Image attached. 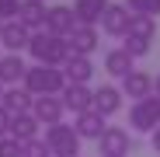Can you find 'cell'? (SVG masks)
Masks as SVG:
<instances>
[{
    "mask_svg": "<svg viewBox=\"0 0 160 157\" xmlns=\"http://www.w3.org/2000/svg\"><path fill=\"white\" fill-rule=\"evenodd\" d=\"M125 7L132 14H146V18H157L160 14V0H125Z\"/></svg>",
    "mask_w": 160,
    "mask_h": 157,
    "instance_id": "obj_23",
    "label": "cell"
},
{
    "mask_svg": "<svg viewBox=\"0 0 160 157\" xmlns=\"http://www.w3.org/2000/svg\"><path fill=\"white\" fill-rule=\"evenodd\" d=\"M122 49L129 52L132 60H143L146 52H150V42H139V39H132V35H125V42H122Z\"/></svg>",
    "mask_w": 160,
    "mask_h": 157,
    "instance_id": "obj_24",
    "label": "cell"
},
{
    "mask_svg": "<svg viewBox=\"0 0 160 157\" xmlns=\"http://www.w3.org/2000/svg\"><path fill=\"white\" fill-rule=\"evenodd\" d=\"M21 0H0V21H18Z\"/></svg>",
    "mask_w": 160,
    "mask_h": 157,
    "instance_id": "obj_27",
    "label": "cell"
},
{
    "mask_svg": "<svg viewBox=\"0 0 160 157\" xmlns=\"http://www.w3.org/2000/svg\"><path fill=\"white\" fill-rule=\"evenodd\" d=\"M32 105H35V98L18 84V87H7V91H4V101H0V108H7L11 115H21V112H32Z\"/></svg>",
    "mask_w": 160,
    "mask_h": 157,
    "instance_id": "obj_21",
    "label": "cell"
},
{
    "mask_svg": "<svg viewBox=\"0 0 160 157\" xmlns=\"http://www.w3.org/2000/svg\"><path fill=\"white\" fill-rule=\"evenodd\" d=\"M98 154H101V157H129V154H132V136H129V129L108 126V129L101 133V140H98Z\"/></svg>",
    "mask_w": 160,
    "mask_h": 157,
    "instance_id": "obj_5",
    "label": "cell"
},
{
    "mask_svg": "<svg viewBox=\"0 0 160 157\" xmlns=\"http://www.w3.org/2000/svg\"><path fill=\"white\" fill-rule=\"evenodd\" d=\"M129 35H132V39H139V42H153V35H157V18H146V14H132Z\"/></svg>",
    "mask_w": 160,
    "mask_h": 157,
    "instance_id": "obj_22",
    "label": "cell"
},
{
    "mask_svg": "<svg viewBox=\"0 0 160 157\" xmlns=\"http://www.w3.org/2000/svg\"><path fill=\"white\" fill-rule=\"evenodd\" d=\"M66 42H70V52H73V56H87V60H91V52L101 45V35H98L94 24H77Z\"/></svg>",
    "mask_w": 160,
    "mask_h": 157,
    "instance_id": "obj_8",
    "label": "cell"
},
{
    "mask_svg": "<svg viewBox=\"0 0 160 157\" xmlns=\"http://www.w3.org/2000/svg\"><path fill=\"white\" fill-rule=\"evenodd\" d=\"M4 91H7V87H4V84H0V101H4Z\"/></svg>",
    "mask_w": 160,
    "mask_h": 157,
    "instance_id": "obj_31",
    "label": "cell"
},
{
    "mask_svg": "<svg viewBox=\"0 0 160 157\" xmlns=\"http://www.w3.org/2000/svg\"><path fill=\"white\" fill-rule=\"evenodd\" d=\"M42 4H45V0H42Z\"/></svg>",
    "mask_w": 160,
    "mask_h": 157,
    "instance_id": "obj_33",
    "label": "cell"
},
{
    "mask_svg": "<svg viewBox=\"0 0 160 157\" xmlns=\"http://www.w3.org/2000/svg\"><path fill=\"white\" fill-rule=\"evenodd\" d=\"M45 14H49V7L42 4V0H21V7H18V21H21L32 35L45 28Z\"/></svg>",
    "mask_w": 160,
    "mask_h": 157,
    "instance_id": "obj_12",
    "label": "cell"
},
{
    "mask_svg": "<svg viewBox=\"0 0 160 157\" xmlns=\"http://www.w3.org/2000/svg\"><path fill=\"white\" fill-rule=\"evenodd\" d=\"M28 42H32V32L24 28L21 21H4V32H0V45H4L7 52L21 56V49H28Z\"/></svg>",
    "mask_w": 160,
    "mask_h": 157,
    "instance_id": "obj_11",
    "label": "cell"
},
{
    "mask_svg": "<svg viewBox=\"0 0 160 157\" xmlns=\"http://www.w3.org/2000/svg\"><path fill=\"white\" fill-rule=\"evenodd\" d=\"M73 28H77V14H73V7H66V4H52L49 14H45V32H49V35H59V39H70Z\"/></svg>",
    "mask_w": 160,
    "mask_h": 157,
    "instance_id": "obj_7",
    "label": "cell"
},
{
    "mask_svg": "<svg viewBox=\"0 0 160 157\" xmlns=\"http://www.w3.org/2000/svg\"><path fill=\"white\" fill-rule=\"evenodd\" d=\"M21 157H52V154H49V147H45V140L38 136V140H32V143H24V150H21Z\"/></svg>",
    "mask_w": 160,
    "mask_h": 157,
    "instance_id": "obj_25",
    "label": "cell"
},
{
    "mask_svg": "<svg viewBox=\"0 0 160 157\" xmlns=\"http://www.w3.org/2000/svg\"><path fill=\"white\" fill-rule=\"evenodd\" d=\"M59 98H63V105H66L73 115H84V112L94 108V91H91L87 84H66Z\"/></svg>",
    "mask_w": 160,
    "mask_h": 157,
    "instance_id": "obj_10",
    "label": "cell"
},
{
    "mask_svg": "<svg viewBox=\"0 0 160 157\" xmlns=\"http://www.w3.org/2000/svg\"><path fill=\"white\" fill-rule=\"evenodd\" d=\"M122 94L132 98V101L150 98V94H153V73H146V70H132L125 81H122Z\"/></svg>",
    "mask_w": 160,
    "mask_h": 157,
    "instance_id": "obj_14",
    "label": "cell"
},
{
    "mask_svg": "<svg viewBox=\"0 0 160 157\" xmlns=\"http://www.w3.org/2000/svg\"><path fill=\"white\" fill-rule=\"evenodd\" d=\"M63 77H66V84H87L94 77V63L87 56H70L63 63Z\"/></svg>",
    "mask_w": 160,
    "mask_h": 157,
    "instance_id": "obj_20",
    "label": "cell"
},
{
    "mask_svg": "<svg viewBox=\"0 0 160 157\" xmlns=\"http://www.w3.org/2000/svg\"><path fill=\"white\" fill-rule=\"evenodd\" d=\"M63 112H66V105H63L59 94L35 98V105H32V115L38 119V126H56V122H63Z\"/></svg>",
    "mask_w": 160,
    "mask_h": 157,
    "instance_id": "obj_9",
    "label": "cell"
},
{
    "mask_svg": "<svg viewBox=\"0 0 160 157\" xmlns=\"http://www.w3.org/2000/svg\"><path fill=\"white\" fill-rule=\"evenodd\" d=\"M28 52L35 56V63H38V66H59V70H63V63L73 56V52H70V42H66V39H59V35H49L45 28L32 35Z\"/></svg>",
    "mask_w": 160,
    "mask_h": 157,
    "instance_id": "obj_1",
    "label": "cell"
},
{
    "mask_svg": "<svg viewBox=\"0 0 160 157\" xmlns=\"http://www.w3.org/2000/svg\"><path fill=\"white\" fill-rule=\"evenodd\" d=\"M150 143H153V154L160 157V126H157V129H153V133H150Z\"/></svg>",
    "mask_w": 160,
    "mask_h": 157,
    "instance_id": "obj_29",
    "label": "cell"
},
{
    "mask_svg": "<svg viewBox=\"0 0 160 157\" xmlns=\"http://www.w3.org/2000/svg\"><path fill=\"white\" fill-rule=\"evenodd\" d=\"M21 143L14 140V136H4V140H0V157H21Z\"/></svg>",
    "mask_w": 160,
    "mask_h": 157,
    "instance_id": "obj_26",
    "label": "cell"
},
{
    "mask_svg": "<svg viewBox=\"0 0 160 157\" xmlns=\"http://www.w3.org/2000/svg\"><path fill=\"white\" fill-rule=\"evenodd\" d=\"M157 126H160V98L150 94L143 101H132V108H129V129L132 133H153Z\"/></svg>",
    "mask_w": 160,
    "mask_h": 157,
    "instance_id": "obj_4",
    "label": "cell"
},
{
    "mask_svg": "<svg viewBox=\"0 0 160 157\" xmlns=\"http://www.w3.org/2000/svg\"><path fill=\"white\" fill-rule=\"evenodd\" d=\"M11 136L24 147V143H32V140H38V119L32 115V112H21V115H14L11 119Z\"/></svg>",
    "mask_w": 160,
    "mask_h": 157,
    "instance_id": "obj_19",
    "label": "cell"
},
{
    "mask_svg": "<svg viewBox=\"0 0 160 157\" xmlns=\"http://www.w3.org/2000/svg\"><path fill=\"white\" fill-rule=\"evenodd\" d=\"M24 91H28L32 98H45V94H63L66 87V77L59 66H28V73H24Z\"/></svg>",
    "mask_w": 160,
    "mask_h": 157,
    "instance_id": "obj_2",
    "label": "cell"
},
{
    "mask_svg": "<svg viewBox=\"0 0 160 157\" xmlns=\"http://www.w3.org/2000/svg\"><path fill=\"white\" fill-rule=\"evenodd\" d=\"M11 119H14V115H11L7 108H0V140L11 136Z\"/></svg>",
    "mask_w": 160,
    "mask_h": 157,
    "instance_id": "obj_28",
    "label": "cell"
},
{
    "mask_svg": "<svg viewBox=\"0 0 160 157\" xmlns=\"http://www.w3.org/2000/svg\"><path fill=\"white\" fill-rule=\"evenodd\" d=\"M112 0H73V14H77V24H101L104 11H108Z\"/></svg>",
    "mask_w": 160,
    "mask_h": 157,
    "instance_id": "obj_16",
    "label": "cell"
},
{
    "mask_svg": "<svg viewBox=\"0 0 160 157\" xmlns=\"http://www.w3.org/2000/svg\"><path fill=\"white\" fill-rule=\"evenodd\" d=\"M45 147H49L52 157H80V136H77V129L66 126V122L45 126Z\"/></svg>",
    "mask_w": 160,
    "mask_h": 157,
    "instance_id": "obj_3",
    "label": "cell"
},
{
    "mask_svg": "<svg viewBox=\"0 0 160 157\" xmlns=\"http://www.w3.org/2000/svg\"><path fill=\"white\" fill-rule=\"evenodd\" d=\"M24 73H28V63H24L21 56H14V52L0 56V84H4V87L24 84Z\"/></svg>",
    "mask_w": 160,
    "mask_h": 157,
    "instance_id": "obj_15",
    "label": "cell"
},
{
    "mask_svg": "<svg viewBox=\"0 0 160 157\" xmlns=\"http://www.w3.org/2000/svg\"><path fill=\"white\" fill-rule=\"evenodd\" d=\"M129 24H132V11L125 4H108V11H104V18H101V32L112 35V39H125Z\"/></svg>",
    "mask_w": 160,
    "mask_h": 157,
    "instance_id": "obj_6",
    "label": "cell"
},
{
    "mask_svg": "<svg viewBox=\"0 0 160 157\" xmlns=\"http://www.w3.org/2000/svg\"><path fill=\"white\" fill-rule=\"evenodd\" d=\"M0 32H4V21H0Z\"/></svg>",
    "mask_w": 160,
    "mask_h": 157,
    "instance_id": "obj_32",
    "label": "cell"
},
{
    "mask_svg": "<svg viewBox=\"0 0 160 157\" xmlns=\"http://www.w3.org/2000/svg\"><path fill=\"white\" fill-rule=\"evenodd\" d=\"M104 70H108L112 77H118V81H125V77L136 70V60L118 45V49H108V52H104Z\"/></svg>",
    "mask_w": 160,
    "mask_h": 157,
    "instance_id": "obj_17",
    "label": "cell"
},
{
    "mask_svg": "<svg viewBox=\"0 0 160 157\" xmlns=\"http://www.w3.org/2000/svg\"><path fill=\"white\" fill-rule=\"evenodd\" d=\"M153 94H157V98H160V73H157V77H153Z\"/></svg>",
    "mask_w": 160,
    "mask_h": 157,
    "instance_id": "obj_30",
    "label": "cell"
},
{
    "mask_svg": "<svg viewBox=\"0 0 160 157\" xmlns=\"http://www.w3.org/2000/svg\"><path fill=\"white\" fill-rule=\"evenodd\" d=\"M122 87H115V84H101L98 91H94V112L98 115H104V119H108V115H115L118 108H122Z\"/></svg>",
    "mask_w": 160,
    "mask_h": 157,
    "instance_id": "obj_13",
    "label": "cell"
},
{
    "mask_svg": "<svg viewBox=\"0 0 160 157\" xmlns=\"http://www.w3.org/2000/svg\"><path fill=\"white\" fill-rule=\"evenodd\" d=\"M73 129H77L80 140H101V133H104L108 126H104V115H98V112L91 108V112H84V115L73 119Z\"/></svg>",
    "mask_w": 160,
    "mask_h": 157,
    "instance_id": "obj_18",
    "label": "cell"
}]
</instances>
